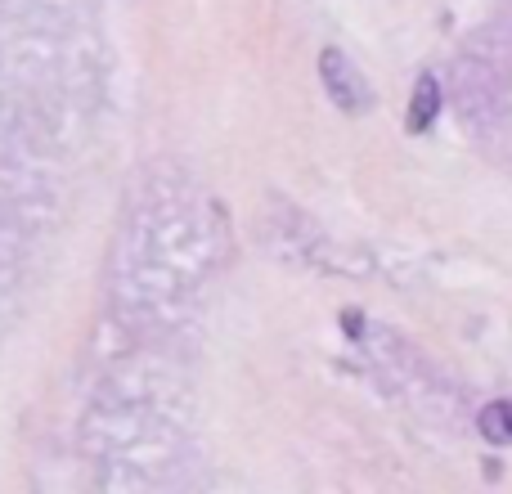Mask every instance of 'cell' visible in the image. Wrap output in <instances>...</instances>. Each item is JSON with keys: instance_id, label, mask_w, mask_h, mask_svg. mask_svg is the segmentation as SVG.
Returning <instances> with one entry per match:
<instances>
[{"instance_id": "obj_2", "label": "cell", "mask_w": 512, "mask_h": 494, "mask_svg": "<svg viewBox=\"0 0 512 494\" xmlns=\"http://www.w3.org/2000/svg\"><path fill=\"white\" fill-rule=\"evenodd\" d=\"M436 113H441V86H436L432 72H423V77H418V90H414V104H409V131L423 135L427 126L436 122Z\"/></svg>"}, {"instance_id": "obj_3", "label": "cell", "mask_w": 512, "mask_h": 494, "mask_svg": "<svg viewBox=\"0 0 512 494\" xmlns=\"http://www.w3.org/2000/svg\"><path fill=\"white\" fill-rule=\"evenodd\" d=\"M481 436H486L490 445H512V400H495V405L481 409L477 418Z\"/></svg>"}, {"instance_id": "obj_1", "label": "cell", "mask_w": 512, "mask_h": 494, "mask_svg": "<svg viewBox=\"0 0 512 494\" xmlns=\"http://www.w3.org/2000/svg\"><path fill=\"white\" fill-rule=\"evenodd\" d=\"M324 81H328V95H333L337 104H346L351 113H360V108L369 104V86L355 77V68L346 63L342 50H324Z\"/></svg>"}]
</instances>
